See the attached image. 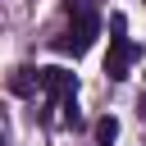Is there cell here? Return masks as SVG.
Segmentation results:
<instances>
[{"mask_svg": "<svg viewBox=\"0 0 146 146\" xmlns=\"http://www.w3.org/2000/svg\"><path fill=\"white\" fill-rule=\"evenodd\" d=\"M110 27H114V36H110V55H105V73H110V82H123V78H128V68L137 64V55H141V50H137V46H132V41L123 36V18H119V14L110 18Z\"/></svg>", "mask_w": 146, "mask_h": 146, "instance_id": "cell-1", "label": "cell"}, {"mask_svg": "<svg viewBox=\"0 0 146 146\" xmlns=\"http://www.w3.org/2000/svg\"><path fill=\"white\" fill-rule=\"evenodd\" d=\"M96 32H100V18L82 5V9H78V23L55 41V50H64V55H87V50H91V41H96Z\"/></svg>", "mask_w": 146, "mask_h": 146, "instance_id": "cell-2", "label": "cell"}, {"mask_svg": "<svg viewBox=\"0 0 146 146\" xmlns=\"http://www.w3.org/2000/svg\"><path fill=\"white\" fill-rule=\"evenodd\" d=\"M36 87L50 91L55 100H68L73 96V73L68 68H36Z\"/></svg>", "mask_w": 146, "mask_h": 146, "instance_id": "cell-3", "label": "cell"}, {"mask_svg": "<svg viewBox=\"0 0 146 146\" xmlns=\"http://www.w3.org/2000/svg\"><path fill=\"white\" fill-rule=\"evenodd\" d=\"M9 87H14L18 96H27V91L36 87V73H32V68H14V78H9Z\"/></svg>", "mask_w": 146, "mask_h": 146, "instance_id": "cell-4", "label": "cell"}, {"mask_svg": "<svg viewBox=\"0 0 146 146\" xmlns=\"http://www.w3.org/2000/svg\"><path fill=\"white\" fill-rule=\"evenodd\" d=\"M114 137H119V123H114V119H110V114H105V119H100V123H96V141H100V146H110V141H114Z\"/></svg>", "mask_w": 146, "mask_h": 146, "instance_id": "cell-5", "label": "cell"}]
</instances>
